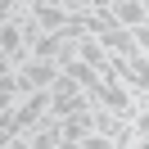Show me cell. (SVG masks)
I'll return each instance as SVG.
<instances>
[{"mask_svg": "<svg viewBox=\"0 0 149 149\" xmlns=\"http://www.w3.org/2000/svg\"><path fill=\"white\" fill-rule=\"evenodd\" d=\"M0 54H5V63H9V68H23V63L32 59L27 32H23L14 18H5V27H0Z\"/></svg>", "mask_w": 149, "mask_h": 149, "instance_id": "1", "label": "cell"}, {"mask_svg": "<svg viewBox=\"0 0 149 149\" xmlns=\"http://www.w3.org/2000/svg\"><path fill=\"white\" fill-rule=\"evenodd\" d=\"M59 145H63V118L45 113V118L27 131V149H59Z\"/></svg>", "mask_w": 149, "mask_h": 149, "instance_id": "2", "label": "cell"}, {"mask_svg": "<svg viewBox=\"0 0 149 149\" xmlns=\"http://www.w3.org/2000/svg\"><path fill=\"white\" fill-rule=\"evenodd\" d=\"M95 36H100V45L104 50H109V54H136V32H131V27H118V23H109V27H104V32H95Z\"/></svg>", "mask_w": 149, "mask_h": 149, "instance_id": "3", "label": "cell"}, {"mask_svg": "<svg viewBox=\"0 0 149 149\" xmlns=\"http://www.w3.org/2000/svg\"><path fill=\"white\" fill-rule=\"evenodd\" d=\"M95 131V109H77V113H68L63 118V145H77L81 149V140Z\"/></svg>", "mask_w": 149, "mask_h": 149, "instance_id": "4", "label": "cell"}, {"mask_svg": "<svg viewBox=\"0 0 149 149\" xmlns=\"http://www.w3.org/2000/svg\"><path fill=\"white\" fill-rule=\"evenodd\" d=\"M104 23H118V27H140V23H149L145 0H118L113 9L104 14Z\"/></svg>", "mask_w": 149, "mask_h": 149, "instance_id": "5", "label": "cell"}, {"mask_svg": "<svg viewBox=\"0 0 149 149\" xmlns=\"http://www.w3.org/2000/svg\"><path fill=\"white\" fill-rule=\"evenodd\" d=\"M18 72H23V77H27V81H32V86H54V81H59V72H63V68H59V63H54V59H41V54H32V59H27V63H23V68H18Z\"/></svg>", "mask_w": 149, "mask_h": 149, "instance_id": "6", "label": "cell"}, {"mask_svg": "<svg viewBox=\"0 0 149 149\" xmlns=\"http://www.w3.org/2000/svg\"><path fill=\"white\" fill-rule=\"evenodd\" d=\"M77 54H81V59H86L91 68H104V63H109V50L100 45V36H95V32H86V36H77Z\"/></svg>", "mask_w": 149, "mask_h": 149, "instance_id": "7", "label": "cell"}, {"mask_svg": "<svg viewBox=\"0 0 149 149\" xmlns=\"http://www.w3.org/2000/svg\"><path fill=\"white\" fill-rule=\"evenodd\" d=\"M77 91H86V86L77 81V77H68V72H59V81L50 86V95H54V100H63V95H77Z\"/></svg>", "mask_w": 149, "mask_h": 149, "instance_id": "8", "label": "cell"}, {"mask_svg": "<svg viewBox=\"0 0 149 149\" xmlns=\"http://www.w3.org/2000/svg\"><path fill=\"white\" fill-rule=\"evenodd\" d=\"M86 5H91V9H95V14H100V18H104V14H109L113 5H118V0H86Z\"/></svg>", "mask_w": 149, "mask_h": 149, "instance_id": "9", "label": "cell"}]
</instances>
